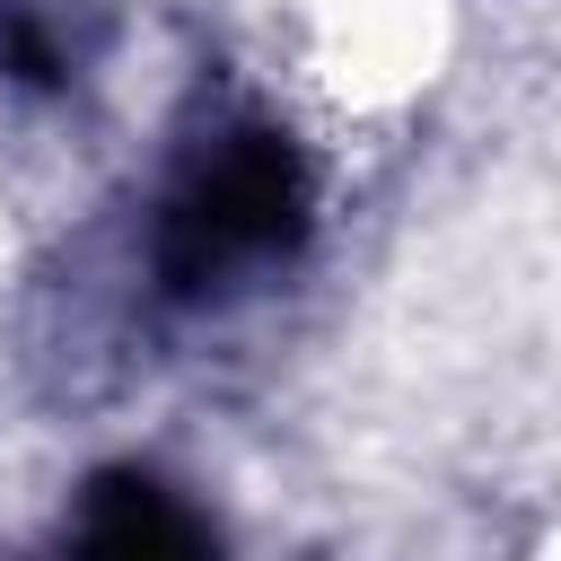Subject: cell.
I'll list each match as a JSON object with an SVG mask.
<instances>
[{"label":"cell","mask_w":561,"mask_h":561,"mask_svg":"<svg viewBox=\"0 0 561 561\" xmlns=\"http://www.w3.org/2000/svg\"><path fill=\"white\" fill-rule=\"evenodd\" d=\"M88 552H210V517H193L158 473H96L70 526Z\"/></svg>","instance_id":"cell-2"},{"label":"cell","mask_w":561,"mask_h":561,"mask_svg":"<svg viewBox=\"0 0 561 561\" xmlns=\"http://www.w3.org/2000/svg\"><path fill=\"white\" fill-rule=\"evenodd\" d=\"M307 210H316V175L298 158L289 131H228L167 202L158 219V280L175 298H202L219 289L237 263H272L307 237Z\"/></svg>","instance_id":"cell-1"}]
</instances>
